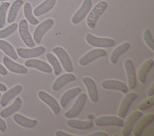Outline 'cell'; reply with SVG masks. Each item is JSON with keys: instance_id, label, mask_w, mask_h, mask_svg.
I'll list each match as a JSON object with an SVG mask.
<instances>
[{"instance_id": "cell-26", "label": "cell", "mask_w": 154, "mask_h": 136, "mask_svg": "<svg viewBox=\"0 0 154 136\" xmlns=\"http://www.w3.org/2000/svg\"><path fill=\"white\" fill-rule=\"evenodd\" d=\"M13 119L16 123L25 128H32L35 127L37 124V121L36 120L28 118L19 113L14 114Z\"/></svg>"}, {"instance_id": "cell-4", "label": "cell", "mask_w": 154, "mask_h": 136, "mask_svg": "<svg viewBox=\"0 0 154 136\" xmlns=\"http://www.w3.org/2000/svg\"><path fill=\"white\" fill-rule=\"evenodd\" d=\"M53 52L57 55L61 65L66 71L71 72L73 71L72 61L67 52L61 47H55L52 49Z\"/></svg>"}, {"instance_id": "cell-34", "label": "cell", "mask_w": 154, "mask_h": 136, "mask_svg": "<svg viewBox=\"0 0 154 136\" xmlns=\"http://www.w3.org/2000/svg\"><path fill=\"white\" fill-rule=\"evenodd\" d=\"M18 25L16 23H13L5 28L0 30V38H4L10 35L16 31Z\"/></svg>"}, {"instance_id": "cell-21", "label": "cell", "mask_w": 154, "mask_h": 136, "mask_svg": "<svg viewBox=\"0 0 154 136\" xmlns=\"http://www.w3.org/2000/svg\"><path fill=\"white\" fill-rule=\"evenodd\" d=\"M22 90V86L20 84H17L5 93H4L0 100V104L2 107H5L9 101L18 95Z\"/></svg>"}, {"instance_id": "cell-20", "label": "cell", "mask_w": 154, "mask_h": 136, "mask_svg": "<svg viewBox=\"0 0 154 136\" xmlns=\"http://www.w3.org/2000/svg\"><path fill=\"white\" fill-rule=\"evenodd\" d=\"M3 63L6 68L10 71L17 73V74H26L28 71V69L25 67L13 61L8 56H4L3 58Z\"/></svg>"}, {"instance_id": "cell-28", "label": "cell", "mask_w": 154, "mask_h": 136, "mask_svg": "<svg viewBox=\"0 0 154 136\" xmlns=\"http://www.w3.org/2000/svg\"><path fill=\"white\" fill-rule=\"evenodd\" d=\"M129 47L130 43L128 42H125L121 44L120 45L118 46L116 48H115L114 50L111 52L109 56L111 62L113 64H116L120 56L125 52H126L129 49Z\"/></svg>"}, {"instance_id": "cell-22", "label": "cell", "mask_w": 154, "mask_h": 136, "mask_svg": "<svg viewBox=\"0 0 154 136\" xmlns=\"http://www.w3.org/2000/svg\"><path fill=\"white\" fill-rule=\"evenodd\" d=\"M153 64V59L150 58L147 59L140 67L137 72V77L140 82L141 83H144L146 82L147 75L150 69L152 68Z\"/></svg>"}, {"instance_id": "cell-9", "label": "cell", "mask_w": 154, "mask_h": 136, "mask_svg": "<svg viewBox=\"0 0 154 136\" xmlns=\"http://www.w3.org/2000/svg\"><path fill=\"white\" fill-rule=\"evenodd\" d=\"M19 33L25 45L30 48L35 47V43L32 38L28 29L26 20L22 19L19 24Z\"/></svg>"}, {"instance_id": "cell-16", "label": "cell", "mask_w": 154, "mask_h": 136, "mask_svg": "<svg viewBox=\"0 0 154 136\" xmlns=\"http://www.w3.org/2000/svg\"><path fill=\"white\" fill-rule=\"evenodd\" d=\"M82 81L87 89L88 95L91 101L93 102H96L99 99V97L95 81L89 77H83Z\"/></svg>"}, {"instance_id": "cell-17", "label": "cell", "mask_w": 154, "mask_h": 136, "mask_svg": "<svg viewBox=\"0 0 154 136\" xmlns=\"http://www.w3.org/2000/svg\"><path fill=\"white\" fill-rule=\"evenodd\" d=\"M101 86L104 89L117 90L124 93H126L128 91V88L125 83L117 80L108 79L103 80L101 83Z\"/></svg>"}, {"instance_id": "cell-29", "label": "cell", "mask_w": 154, "mask_h": 136, "mask_svg": "<svg viewBox=\"0 0 154 136\" xmlns=\"http://www.w3.org/2000/svg\"><path fill=\"white\" fill-rule=\"evenodd\" d=\"M23 4V0H16L12 4L8 11L7 17V22L8 23H13L16 18L17 13L21 6Z\"/></svg>"}, {"instance_id": "cell-37", "label": "cell", "mask_w": 154, "mask_h": 136, "mask_svg": "<svg viewBox=\"0 0 154 136\" xmlns=\"http://www.w3.org/2000/svg\"><path fill=\"white\" fill-rule=\"evenodd\" d=\"M87 136H108V134L103 131H97L90 133L87 135Z\"/></svg>"}, {"instance_id": "cell-11", "label": "cell", "mask_w": 154, "mask_h": 136, "mask_svg": "<svg viewBox=\"0 0 154 136\" xmlns=\"http://www.w3.org/2000/svg\"><path fill=\"white\" fill-rule=\"evenodd\" d=\"M141 116H143V113L140 110H135L129 115L123 126L122 130V135L123 136L131 135L134 124Z\"/></svg>"}, {"instance_id": "cell-25", "label": "cell", "mask_w": 154, "mask_h": 136, "mask_svg": "<svg viewBox=\"0 0 154 136\" xmlns=\"http://www.w3.org/2000/svg\"><path fill=\"white\" fill-rule=\"evenodd\" d=\"M56 0H45L37 7H36L34 11L33 14L35 16L38 17L45 13L49 12L55 5Z\"/></svg>"}, {"instance_id": "cell-35", "label": "cell", "mask_w": 154, "mask_h": 136, "mask_svg": "<svg viewBox=\"0 0 154 136\" xmlns=\"http://www.w3.org/2000/svg\"><path fill=\"white\" fill-rule=\"evenodd\" d=\"M143 40L146 45L152 50H154V40L149 29H146L143 35Z\"/></svg>"}, {"instance_id": "cell-36", "label": "cell", "mask_w": 154, "mask_h": 136, "mask_svg": "<svg viewBox=\"0 0 154 136\" xmlns=\"http://www.w3.org/2000/svg\"><path fill=\"white\" fill-rule=\"evenodd\" d=\"M154 105V97L153 96H151L149 98L146 99V100L142 101L138 106L139 110H145L149 108L152 107Z\"/></svg>"}, {"instance_id": "cell-44", "label": "cell", "mask_w": 154, "mask_h": 136, "mask_svg": "<svg viewBox=\"0 0 154 136\" xmlns=\"http://www.w3.org/2000/svg\"><path fill=\"white\" fill-rule=\"evenodd\" d=\"M1 93H0V97H1Z\"/></svg>"}, {"instance_id": "cell-1", "label": "cell", "mask_w": 154, "mask_h": 136, "mask_svg": "<svg viewBox=\"0 0 154 136\" xmlns=\"http://www.w3.org/2000/svg\"><path fill=\"white\" fill-rule=\"evenodd\" d=\"M108 7V3L105 1L99 2L92 8L87 18V25L90 29H94L100 16Z\"/></svg>"}, {"instance_id": "cell-3", "label": "cell", "mask_w": 154, "mask_h": 136, "mask_svg": "<svg viewBox=\"0 0 154 136\" xmlns=\"http://www.w3.org/2000/svg\"><path fill=\"white\" fill-rule=\"evenodd\" d=\"M86 101L87 95L85 93L79 95L73 105L64 113V116L67 119H72L77 116L82 111Z\"/></svg>"}, {"instance_id": "cell-7", "label": "cell", "mask_w": 154, "mask_h": 136, "mask_svg": "<svg viewBox=\"0 0 154 136\" xmlns=\"http://www.w3.org/2000/svg\"><path fill=\"white\" fill-rule=\"evenodd\" d=\"M106 55V52L104 49L100 48L94 49L88 52L81 58H80L78 62L80 65L85 66L94 60L100 57H103Z\"/></svg>"}, {"instance_id": "cell-33", "label": "cell", "mask_w": 154, "mask_h": 136, "mask_svg": "<svg viewBox=\"0 0 154 136\" xmlns=\"http://www.w3.org/2000/svg\"><path fill=\"white\" fill-rule=\"evenodd\" d=\"M10 7V3L5 2L0 5V29L2 28L5 23L7 11Z\"/></svg>"}, {"instance_id": "cell-43", "label": "cell", "mask_w": 154, "mask_h": 136, "mask_svg": "<svg viewBox=\"0 0 154 136\" xmlns=\"http://www.w3.org/2000/svg\"><path fill=\"white\" fill-rule=\"evenodd\" d=\"M8 1V0H0V1Z\"/></svg>"}, {"instance_id": "cell-8", "label": "cell", "mask_w": 154, "mask_h": 136, "mask_svg": "<svg viewBox=\"0 0 154 136\" xmlns=\"http://www.w3.org/2000/svg\"><path fill=\"white\" fill-rule=\"evenodd\" d=\"M94 123L98 126H116L119 127H123L124 121L119 116H104L96 118L94 120Z\"/></svg>"}, {"instance_id": "cell-42", "label": "cell", "mask_w": 154, "mask_h": 136, "mask_svg": "<svg viewBox=\"0 0 154 136\" xmlns=\"http://www.w3.org/2000/svg\"><path fill=\"white\" fill-rule=\"evenodd\" d=\"M7 90V87L5 86V85H4L2 83H0V91H5Z\"/></svg>"}, {"instance_id": "cell-40", "label": "cell", "mask_w": 154, "mask_h": 136, "mask_svg": "<svg viewBox=\"0 0 154 136\" xmlns=\"http://www.w3.org/2000/svg\"><path fill=\"white\" fill-rule=\"evenodd\" d=\"M147 94L149 96H152L154 95V83H152L149 87L147 91Z\"/></svg>"}, {"instance_id": "cell-10", "label": "cell", "mask_w": 154, "mask_h": 136, "mask_svg": "<svg viewBox=\"0 0 154 136\" xmlns=\"http://www.w3.org/2000/svg\"><path fill=\"white\" fill-rule=\"evenodd\" d=\"M92 7L91 0H84L79 8L72 17L71 21L73 24H78L83 20L88 14Z\"/></svg>"}, {"instance_id": "cell-30", "label": "cell", "mask_w": 154, "mask_h": 136, "mask_svg": "<svg viewBox=\"0 0 154 136\" xmlns=\"http://www.w3.org/2000/svg\"><path fill=\"white\" fill-rule=\"evenodd\" d=\"M0 49L13 60L17 59V55L13 47L5 40H0Z\"/></svg>"}, {"instance_id": "cell-5", "label": "cell", "mask_w": 154, "mask_h": 136, "mask_svg": "<svg viewBox=\"0 0 154 136\" xmlns=\"http://www.w3.org/2000/svg\"><path fill=\"white\" fill-rule=\"evenodd\" d=\"M154 120V114L152 113L147 114L143 116H141L135 122L132 128L133 134L135 136H140L141 135L144 129L147 125L151 123Z\"/></svg>"}, {"instance_id": "cell-2", "label": "cell", "mask_w": 154, "mask_h": 136, "mask_svg": "<svg viewBox=\"0 0 154 136\" xmlns=\"http://www.w3.org/2000/svg\"><path fill=\"white\" fill-rule=\"evenodd\" d=\"M85 40L90 46L98 48L111 47L114 46L116 44V42L113 39L97 37L90 33H87L86 34Z\"/></svg>"}, {"instance_id": "cell-19", "label": "cell", "mask_w": 154, "mask_h": 136, "mask_svg": "<svg viewBox=\"0 0 154 136\" xmlns=\"http://www.w3.org/2000/svg\"><path fill=\"white\" fill-rule=\"evenodd\" d=\"M76 78V76L70 72L63 74L55 79L52 85V89L54 91H58L68 83L75 81Z\"/></svg>"}, {"instance_id": "cell-18", "label": "cell", "mask_w": 154, "mask_h": 136, "mask_svg": "<svg viewBox=\"0 0 154 136\" xmlns=\"http://www.w3.org/2000/svg\"><path fill=\"white\" fill-rule=\"evenodd\" d=\"M25 65L27 67L34 68L45 73H51L52 71V67L48 63L37 59L30 58L26 60L25 62Z\"/></svg>"}, {"instance_id": "cell-27", "label": "cell", "mask_w": 154, "mask_h": 136, "mask_svg": "<svg viewBox=\"0 0 154 136\" xmlns=\"http://www.w3.org/2000/svg\"><path fill=\"white\" fill-rule=\"evenodd\" d=\"M22 101L20 97L17 96L12 104L2 110L0 112V116L2 118L7 117L18 111L22 106Z\"/></svg>"}, {"instance_id": "cell-14", "label": "cell", "mask_w": 154, "mask_h": 136, "mask_svg": "<svg viewBox=\"0 0 154 136\" xmlns=\"http://www.w3.org/2000/svg\"><path fill=\"white\" fill-rule=\"evenodd\" d=\"M137 96V93L135 92L128 93L124 96L120 103L117 112V114L119 117L124 118L125 117L131 105Z\"/></svg>"}, {"instance_id": "cell-13", "label": "cell", "mask_w": 154, "mask_h": 136, "mask_svg": "<svg viewBox=\"0 0 154 136\" xmlns=\"http://www.w3.org/2000/svg\"><path fill=\"white\" fill-rule=\"evenodd\" d=\"M16 52L17 55L22 58H34L43 54L45 52V47L40 46L36 47H32L31 49L17 48Z\"/></svg>"}, {"instance_id": "cell-41", "label": "cell", "mask_w": 154, "mask_h": 136, "mask_svg": "<svg viewBox=\"0 0 154 136\" xmlns=\"http://www.w3.org/2000/svg\"><path fill=\"white\" fill-rule=\"evenodd\" d=\"M7 74L8 72L7 69L0 64V74L2 75H6Z\"/></svg>"}, {"instance_id": "cell-15", "label": "cell", "mask_w": 154, "mask_h": 136, "mask_svg": "<svg viewBox=\"0 0 154 136\" xmlns=\"http://www.w3.org/2000/svg\"><path fill=\"white\" fill-rule=\"evenodd\" d=\"M37 95L41 101L47 104L51 108L55 114L57 115L59 114L60 111V105L58 103V101L53 96L43 90L38 91Z\"/></svg>"}, {"instance_id": "cell-24", "label": "cell", "mask_w": 154, "mask_h": 136, "mask_svg": "<svg viewBox=\"0 0 154 136\" xmlns=\"http://www.w3.org/2000/svg\"><path fill=\"white\" fill-rule=\"evenodd\" d=\"M67 125L74 129L84 130L87 129L91 128L93 125V121L92 120H81L69 119L66 121Z\"/></svg>"}, {"instance_id": "cell-31", "label": "cell", "mask_w": 154, "mask_h": 136, "mask_svg": "<svg viewBox=\"0 0 154 136\" xmlns=\"http://www.w3.org/2000/svg\"><path fill=\"white\" fill-rule=\"evenodd\" d=\"M23 13L25 18L30 24L32 25H36L38 24L39 21L34 17V15L32 13L31 5L29 2H27L25 3L23 6Z\"/></svg>"}, {"instance_id": "cell-23", "label": "cell", "mask_w": 154, "mask_h": 136, "mask_svg": "<svg viewBox=\"0 0 154 136\" xmlns=\"http://www.w3.org/2000/svg\"><path fill=\"white\" fill-rule=\"evenodd\" d=\"M81 92V88L80 87H76L66 91L60 97V104L63 108L67 106V104L72 98L76 96Z\"/></svg>"}, {"instance_id": "cell-12", "label": "cell", "mask_w": 154, "mask_h": 136, "mask_svg": "<svg viewBox=\"0 0 154 136\" xmlns=\"http://www.w3.org/2000/svg\"><path fill=\"white\" fill-rule=\"evenodd\" d=\"M124 67L128 78V84L130 89H134L137 86V75L133 62L130 59H126Z\"/></svg>"}, {"instance_id": "cell-32", "label": "cell", "mask_w": 154, "mask_h": 136, "mask_svg": "<svg viewBox=\"0 0 154 136\" xmlns=\"http://www.w3.org/2000/svg\"><path fill=\"white\" fill-rule=\"evenodd\" d=\"M46 57L47 60L53 67L55 75H58L61 72V67L57 58L51 53H47Z\"/></svg>"}, {"instance_id": "cell-38", "label": "cell", "mask_w": 154, "mask_h": 136, "mask_svg": "<svg viewBox=\"0 0 154 136\" xmlns=\"http://www.w3.org/2000/svg\"><path fill=\"white\" fill-rule=\"evenodd\" d=\"M55 135L56 136H78V135H73V134H70L69 133L64 132V131H61V130L57 131L55 132Z\"/></svg>"}, {"instance_id": "cell-39", "label": "cell", "mask_w": 154, "mask_h": 136, "mask_svg": "<svg viewBox=\"0 0 154 136\" xmlns=\"http://www.w3.org/2000/svg\"><path fill=\"white\" fill-rule=\"evenodd\" d=\"M6 128H7V125L5 121L1 117H0V131L2 132H4L6 130Z\"/></svg>"}, {"instance_id": "cell-6", "label": "cell", "mask_w": 154, "mask_h": 136, "mask_svg": "<svg viewBox=\"0 0 154 136\" xmlns=\"http://www.w3.org/2000/svg\"><path fill=\"white\" fill-rule=\"evenodd\" d=\"M54 21L52 19H48L40 23L33 33V40L36 44H40L44 34L53 26Z\"/></svg>"}]
</instances>
